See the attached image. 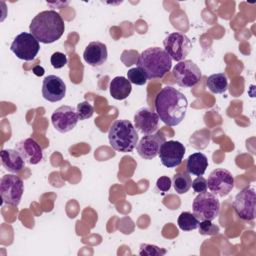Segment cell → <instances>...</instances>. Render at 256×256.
<instances>
[{"instance_id": "52a82bcc", "label": "cell", "mask_w": 256, "mask_h": 256, "mask_svg": "<svg viewBox=\"0 0 256 256\" xmlns=\"http://www.w3.org/2000/svg\"><path fill=\"white\" fill-rule=\"evenodd\" d=\"M24 192L23 180L14 174H6L0 179V194L2 202L18 206Z\"/></svg>"}, {"instance_id": "d4e9b609", "label": "cell", "mask_w": 256, "mask_h": 256, "mask_svg": "<svg viewBox=\"0 0 256 256\" xmlns=\"http://www.w3.org/2000/svg\"><path fill=\"white\" fill-rule=\"evenodd\" d=\"M127 79L130 81V83L135 85H144L148 80L145 73L138 67H134L128 70Z\"/></svg>"}, {"instance_id": "4316f807", "label": "cell", "mask_w": 256, "mask_h": 256, "mask_svg": "<svg viewBox=\"0 0 256 256\" xmlns=\"http://www.w3.org/2000/svg\"><path fill=\"white\" fill-rule=\"evenodd\" d=\"M76 112H77L79 120H85V119L91 118L93 116L94 108L89 102L84 101V102H80L79 104H77Z\"/></svg>"}, {"instance_id": "ffe728a7", "label": "cell", "mask_w": 256, "mask_h": 256, "mask_svg": "<svg viewBox=\"0 0 256 256\" xmlns=\"http://www.w3.org/2000/svg\"><path fill=\"white\" fill-rule=\"evenodd\" d=\"M132 90V85L130 81L123 76L114 77L109 84V92L112 98L115 100L126 99Z\"/></svg>"}, {"instance_id": "7c38bea8", "label": "cell", "mask_w": 256, "mask_h": 256, "mask_svg": "<svg viewBox=\"0 0 256 256\" xmlns=\"http://www.w3.org/2000/svg\"><path fill=\"white\" fill-rule=\"evenodd\" d=\"M185 154V147L184 145L175 140L165 141L160 150H159V157L161 163L167 168H174L181 164L183 157Z\"/></svg>"}, {"instance_id": "8992f818", "label": "cell", "mask_w": 256, "mask_h": 256, "mask_svg": "<svg viewBox=\"0 0 256 256\" xmlns=\"http://www.w3.org/2000/svg\"><path fill=\"white\" fill-rule=\"evenodd\" d=\"M10 50L17 58L31 61L37 56L40 50V45L39 41L31 33L22 32L14 38Z\"/></svg>"}, {"instance_id": "8fae6325", "label": "cell", "mask_w": 256, "mask_h": 256, "mask_svg": "<svg viewBox=\"0 0 256 256\" xmlns=\"http://www.w3.org/2000/svg\"><path fill=\"white\" fill-rule=\"evenodd\" d=\"M234 187L233 175L224 168L213 170L207 179V188L214 195L227 196Z\"/></svg>"}, {"instance_id": "7a4b0ae2", "label": "cell", "mask_w": 256, "mask_h": 256, "mask_svg": "<svg viewBox=\"0 0 256 256\" xmlns=\"http://www.w3.org/2000/svg\"><path fill=\"white\" fill-rule=\"evenodd\" d=\"M29 30L39 42L50 44L61 38L65 30V24L58 12L45 10L32 19Z\"/></svg>"}, {"instance_id": "cb8c5ba5", "label": "cell", "mask_w": 256, "mask_h": 256, "mask_svg": "<svg viewBox=\"0 0 256 256\" xmlns=\"http://www.w3.org/2000/svg\"><path fill=\"white\" fill-rule=\"evenodd\" d=\"M177 224L179 228L183 231H192L198 228L199 220L191 212L185 211L179 215L177 219Z\"/></svg>"}, {"instance_id": "4dcf8cb0", "label": "cell", "mask_w": 256, "mask_h": 256, "mask_svg": "<svg viewBox=\"0 0 256 256\" xmlns=\"http://www.w3.org/2000/svg\"><path fill=\"white\" fill-rule=\"evenodd\" d=\"M171 179L168 176H161L160 178L157 179L156 182V187L158 188V190H160L161 192H167L170 190L171 188Z\"/></svg>"}, {"instance_id": "4fadbf2b", "label": "cell", "mask_w": 256, "mask_h": 256, "mask_svg": "<svg viewBox=\"0 0 256 256\" xmlns=\"http://www.w3.org/2000/svg\"><path fill=\"white\" fill-rule=\"evenodd\" d=\"M78 120L76 109L67 105L57 108L51 116L54 128L60 133H67L71 131L77 125Z\"/></svg>"}, {"instance_id": "30bf717a", "label": "cell", "mask_w": 256, "mask_h": 256, "mask_svg": "<svg viewBox=\"0 0 256 256\" xmlns=\"http://www.w3.org/2000/svg\"><path fill=\"white\" fill-rule=\"evenodd\" d=\"M255 190L251 187L242 189L234 198L233 208L237 216L244 221L255 219Z\"/></svg>"}, {"instance_id": "44dd1931", "label": "cell", "mask_w": 256, "mask_h": 256, "mask_svg": "<svg viewBox=\"0 0 256 256\" xmlns=\"http://www.w3.org/2000/svg\"><path fill=\"white\" fill-rule=\"evenodd\" d=\"M208 167V159L205 154L201 152H196L187 158L186 162V171L189 174L195 175V176H202L206 168Z\"/></svg>"}, {"instance_id": "484cf974", "label": "cell", "mask_w": 256, "mask_h": 256, "mask_svg": "<svg viewBox=\"0 0 256 256\" xmlns=\"http://www.w3.org/2000/svg\"><path fill=\"white\" fill-rule=\"evenodd\" d=\"M167 251L164 248H160L152 244H141L139 254L141 256H162L165 255Z\"/></svg>"}, {"instance_id": "83f0119b", "label": "cell", "mask_w": 256, "mask_h": 256, "mask_svg": "<svg viewBox=\"0 0 256 256\" xmlns=\"http://www.w3.org/2000/svg\"><path fill=\"white\" fill-rule=\"evenodd\" d=\"M198 229H199V233L201 235L213 236V235H216L219 233V227L217 225L213 224L209 220H203V221L199 222Z\"/></svg>"}, {"instance_id": "e0dca14e", "label": "cell", "mask_w": 256, "mask_h": 256, "mask_svg": "<svg viewBox=\"0 0 256 256\" xmlns=\"http://www.w3.org/2000/svg\"><path fill=\"white\" fill-rule=\"evenodd\" d=\"M16 150L28 164L36 165L43 159L42 148L33 138H26L17 143Z\"/></svg>"}, {"instance_id": "277c9868", "label": "cell", "mask_w": 256, "mask_h": 256, "mask_svg": "<svg viewBox=\"0 0 256 256\" xmlns=\"http://www.w3.org/2000/svg\"><path fill=\"white\" fill-rule=\"evenodd\" d=\"M108 140L114 150L128 153L137 146L138 133L129 120L119 119L114 121L110 126Z\"/></svg>"}, {"instance_id": "ac0fdd59", "label": "cell", "mask_w": 256, "mask_h": 256, "mask_svg": "<svg viewBox=\"0 0 256 256\" xmlns=\"http://www.w3.org/2000/svg\"><path fill=\"white\" fill-rule=\"evenodd\" d=\"M107 47L104 43L99 41L90 42L83 52V58L85 62L93 67L104 64L107 60Z\"/></svg>"}, {"instance_id": "5b68a950", "label": "cell", "mask_w": 256, "mask_h": 256, "mask_svg": "<svg viewBox=\"0 0 256 256\" xmlns=\"http://www.w3.org/2000/svg\"><path fill=\"white\" fill-rule=\"evenodd\" d=\"M193 214L199 221H212L217 218L220 212V202L211 192L199 193L192 203Z\"/></svg>"}, {"instance_id": "f546056e", "label": "cell", "mask_w": 256, "mask_h": 256, "mask_svg": "<svg viewBox=\"0 0 256 256\" xmlns=\"http://www.w3.org/2000/svg\"><path fill=\"white\" fill-rule=\"evenodd\" d=\"M192 188L195 192L202 193L207 191V180L203 177V176H197V178H195L192 181Z\"/></svg>"}, {"instance_id": "6da1fadb", "label": "cell", "mask_w": 256, "mask_h": 256, "mask_svg": "<svg viewBox=\"0 0 256 256\" xmlns=\"http://www.w3.org/2000/svg\"><path fill=\"white\" fill-rule=\"evenodd\" d=\"M154 104L159 119L168 126L180 124L188 108L186 96L172 86L163 87L155 96Z\"/></svg>"}, {"instance_id": "603a6c76", "label": "cell", "mask_w": 256, "mask_h": 256, "mask_svg": "<svg viewBox=\"0 0 256 256\" xmlns=\"http://www.w3.org/2000/svg\"><path fill=\"white\" fill-rule=\"evenodd\" d=\"M192 180L189 173L181 171L173 176V187L178 194H184L191 188Z\"/></svg>"}, {"instance_id": "f1b7e54d", "label": "cell", "mask_w": 256, "mask_h": 256, "mask_svg": "<svg viewBox=\"0 0 256 256\" xmlns=\"http://www.w3.org/2000/svg\"><path fill=\"white\" fill-rule=\"evenodd\" d=\"M51 65L55 69H60L67 64V56L62 52H55L50 58Z\"/></svg>"}, {"instance_id": "2e32d148", "label": "cell", "mask_w": 256, "mask_h": 256, "mask_svg": "<svg viewBox=\"0 0 256 256\" xmlns=\"http://www.w3.org/2000/svg\"><path fill=\"white\" fill-rule=\"evenodd\" d=\"M158 122L159 117L157 113L153 112L147 107L139 108L134 115V127L145 135L155 132L158 128Z\"/></svg>"}, {"instance_id": "ba28073f", "label": "cell", "mask_w": 256, "mask_h": 256, "mask_svg": "<svg viewBox=\"0 0 256 256\" xmlns=\"http://www.w3.org/2000/svg\"><path fill=\"white\" fill-rule=\"evenodd\" d=\"M173 77L180 87L191 88L195 86L201 79L202 74L200 68L192 60H183L178 62L173 70Z\"/></svg>"}, {"instance_id": "d6986e66", "label": "cell", "mask_w": 256, "mask_h": 256, "mask_svg": "<svg viewBox=\"0 0 256 256\" xmlns=\"http://www.w3.org/2000/svg\"><path fill=\"white\" fill-rule=\"evenodd\" d=\"M3 167L11 173H18L24 168L25 160L16 149H3L0 153Z\"/></svg>"}, {"instance_id": "9c48e42d", "label": "cell", "mask_w": 256, "mask_h": 256, "mask_svg": "<svg viewBox=\"0 0 256 256\" xmlns=\"http://www.w3.org/2000/svg\"><path fill=\"white\" fill-rule=\"evenodd\" d=\"M163 45L170 58L177 62L183 61L192 49L190 39L185 34L179 32L168 34L163 41Z\"/></svg>"}, {"instance_id": "5bb4252c", "label": "cell", "mask_w": 256, "mask_h": 256, "mask_svg": "<svg viewBox=\"0 0 256 256\" xmlns=\"http://www.w3.org/2000/svg\"><path fill=\"white\" fill-rule=\"evenodd\" d=\"M165 141L166 138L160 131L148 134L143 136L139 143H137L136 150L141 158L150 160L159 154V150Z\"/></svg>"}, {"instance_id": "3957f363", "label": "cell", "mask_w": 256, "mask_h": 256, "mask_svg": "<svg viewBox=\"0 0 256 256\" xmlns=\"http://www.w3.org/2000/svg\"><path fill=\"white\" fill-rule=\"evenodd\" d=\"M137 67L146 75L147 79L162 78L172 67V59L160 47H149L142 51L137 60Z\"/></svg>"}, {"instance_id": "7402d4cb", "label": "cell", "mask_w": 256, "mask_h": 256, "mask_svg": "<svg viewBox=\"0 0 256 256\" xmlns=\"http://www.w3.org/2000/svg\"><path fill=\"white\" fill-rule=\"evenodd\" d=\"M206 85L212 93L221 94L228 88V79L224 73L212 74L207 78Z\"/></svg>"}, {"instance_id": "9a60e30c", "label": "cell", "mask_w": 256, "mask_h": 256, "mask_svg": "<svg viewBox=\"0 0 256 256\" xmlns=\"http://www.w3.org/2000/svg\"><path fill=\"white\" fill-rule=\"evenodd\" d=\"M66 94V85L64 81L56 75H48L42 83V96L49 102H58Z\"/></svg>"}]
</instances>
